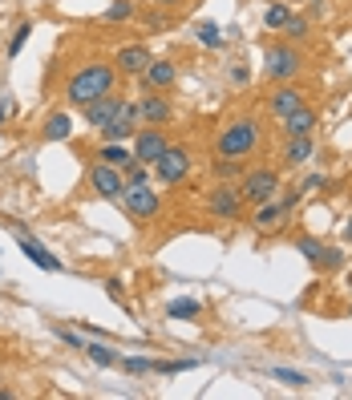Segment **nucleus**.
<instances>
[{"label": "nucleus", "mask_w": 352, "mask_h": 400, "mask_svg": "<svg viewBox=\"0 0 352 400\" xmlns=\"http://www.w3.org/2000/svg\"><path fill=\"white\" fill-rule=\"evenodd\" d=\"M190 170H195V154L187 146H166V154L154 162V182H162V186H178V182H187Z\"/></svg>", "instance_id": "20e7f679"}, {"label": "nucleus", "mask_w": 352, "mask_h": 400, "mask_svg": "<svg viewBox=\"0 0 352 400\" xmlns=\"http://www.w3.org/2000/svg\"><path fill=\"white\" fill-rule=\"evenodd\" d=\"M300 105H308V89L296 85V81H279V85L267 93V110L276 113V117H288V113L300 110Z\"/></svg>", "instance_id": "9b49d317"}, {"label": "nucleus", "mask_w": 352, "mask_h": 400, "mask_svg": "<svg viewBox=\"0 0 352 400\" xmlns=\"http://www.w3.org/2000/svg\"><path fill=\"white\" fill-rule=\"evenodd\" d=\"M195 37H199L207 49H219V45H223V28L214 25V21H199V25H195Z\"/></svg>", "instance_id": "a878e982"}, {"label": "nucleus", "mask_w": 352, "mask_h": 400, "mask_svg": "<svg viewBox=\"0 0 352 400\" xmlns=\"http://www.w3.org/2000/svg\"><path fill=\"white\" fill-rule=\"evenodd\" d=\"M93 158H98V162H110V166H118V170H126V166L134 162V154H130V142H101Z\"/></svg>", "instance_id": "412c9836"}, {"label": "nucleus", "mask_w": 352, "mask_h": 400, "mask_svg": "<svg viewBox=\"0 0 352 400\" xmlns=\"http://www.w3.org/2000/svg\"><path fill=\"white\" fill-rule=\"evenodd\" d=\"M348 295H352V279H348Z\"/></svg>", "instance_id": "49530a36"}, {"label": "nucleus", "mask_w": 352, "mask_h": 400, "mask_svg": "<svg viewBox=\"0 0 352 400\" xmlns=\"http://www.w3.org/2000/svg\"><path fill=\"white\" fill-rule=\"evenodd\" d=\"M300 190H304V194H312V190H328V174H320V170H316V174H308L300 182Z\"/></svg>", "instance_id": "58836bf2"}, {"label": "nucleus", "mask_w": 352, "mask_h": 400, "mask_svg": "<svg viewBox=\"0 0 352 400\" xmlns=\"http://www.w3.org/2000/svg\"><path fill=\"white\" fill-rule=\"evenodd\" d=\"M348 320H352V303H348Z\"/></svg>", "instance_id": "de8ad7c7"}, {"label": "nucleus", "mask_w": 352, "mask_h": 400, "mask_svg": "<svg viewBox=\"0 0 352 400\" xmlns=\"http://www.w3.org/2000/svg\"><path fill=\"white\" fill-rule=\"evenodd\" d=\"M239 166H243V162H235V158H214V178L231 182V178L239 174Z\"/></svg>", "instance_id": "f704fd0d"}, {"label": "nucleus", "mask_w": 352, "mask_h": 400, "mask_svg": "<svg viewBox=\"0 0 352 400\" xmlns=\"http://www.w3.org/2000/svg\"><path fill=\"white\" fill-rule=\"evenodd\" d=\"M154 53L146 49V45H122V49L113 53V69L122 77H142V69L150 65Z\"/></svg>", "instance_id": "2eb2a0df"}, {"label": "nucleus", "mask_w": 352, "mask_h": 400, "mask_svg": "<svg viewBox=\"0 0 352 400\" xmlns=\"http://www.w3.org/2000/svg\"><path fill=\"white\" fill-rule=\"evenodd\" d=\"M175 81H178V65L170 57H150V65L142 69V85L154 89V93H166Z\"/></svg>", "instance_id": "4468645a"}, {"label": "nucleus", "mask_w": 352, "mask_h": 400, "mask_svg": "<svg viewBox=\"0 0 352 400\" xmlns=\"http://www.w3.org/2000/svg\"><path fill=\"white\" fill-rule=\"evenodd\" d=\"M288 223V211H284V202L279 199H267L259 206H252V226L255 231H279V226Z\"/></svg>", "instance_id": "f3484780"}, {"label": "nucleus", "mask_w": 352, "mask_h": 400, "mask_svg": "<svg viewBox=\"0 0 352 400\" xmlns=\"http://www.w3.org/2000/svg\"><path fill=\"white\" fill-rule=\"evenodd\" d=\"M118 202H122V211H126L134 223H150V219L162 214V194L150 190V182H146V186H126Z\"/></svg>", "instance_id": "423d86ee"}, {"label": "nucleus", "mask_w": 352, "mask_h": 400, "mask_svg": "<svg viewBox=\"0 0 352 400\" xmlns=\"http://www.w3.org/2000/svg\"><path fill=\"white\" fill-rule=\"evenodd\" d=\"M118 105H122V98L118 93H105V98H98V101H89L86 110V125H93V130H101V125H110L113 122V113H118Z\"/></svg>", "instance_id": "6ab92c4d"}, {"label": "nucleus", "mask_w": 352, "mask_h": 400, "mask_svg": "<svg viewBox=\"0 0 352 400\" xmlns=\"http://www.w3.org/2000/svg\"><path fill=\"white\" fill-rule=\"evenodd\" d=\"M264 146V122L255 113H239L214 134V158H235V162H247L255 158Z\"/></svg>", "instance_id": "f257e3e1"}, {"label": "nucleus", "mask_w": 352, "mask_h": 400, "mask_svg": "<svg viewBox=\"0 0 352 400\" xmlns=\"http://www.w3.org/2000/svg\"><path fill=\"white\" fill-rule=\"evenodd\" d=\"M202 315V303L195 300V295H175V300L166 303V320H182V324H190V320H199Z\"/></svg>", "instance_id": "4be33fe9"}, {"label": "nucleus", "mask_w": 352, "mask_h": 400, "mask_svg": "<svg viewBox=\"0 0 352 400\" xmlns=\"http://www.w3.org/2000/svg\"><path fill=\"white\" fill-rule=\"evenodd\" d=\"M340 235H344V243H352V214L344 219V231H340Z\"/></svg>", "instance_id": "c03bdc74"}, {"label": "nucleus", "mask_w": 352, "mask_h": 400, "mask_svg": "<svg viewBox=\"0 0 352 400\" xmlns=\"http://www.w3.org/2000/svg\"><path fill=\"white\" fill-rule=\"evenodd\" d=\"M340 267H344V251H340V247H324V259H320V267H316V271L332 275V271H340Z\"/></svg>", "instance_id": "2f4dec72"}, {"label": "nucleus", "mask_w": 352, "mask_h": 400, "mask_svg": "<svg viewBox=\"0 0 352 400\" xmlns=\"http://www.w3.org/2000/svg\"><path fill=\"white\" fill-rule=\"evenodd\" d=\"M276 199L284 202V211L291 214V211H296V206L304 202V190H300V186H291V190H284V194H276Z\"/></svg>", "instance_id": "4c0bfd02"}, {"label": "nucleus", "mask_w": 352, "mask_h": 400, "mask_svg": "<svg viewBox=\"0 0 352 400\" xmlns=\"http://www.w3.org/2000/svg\"><path fill=\"white\" fill-rule=\"evenodd\" d=\"M142 21H146V33H166L170 28V16L166 13H146Z\"/></svg>", "instance_id": "e433bc0d"}, {"label": "nucleus", "mask_w": 352, "mask_h": 400, "mask_svg": "<svg viewBox=\"0 0 352 400\" xmlns=\"http://www.w3.org/2000/svg\"><path fill=\"white\" fill-rule=\"evenodd\" d=\"M118 364H122L130 376H150L154 372V360H146V356H126V360H118Z\"/></svg>", "instance_id": "473e14b6"}, {"label": "nucleus", "mask_w": 352, "mask_h": 400, "mask_svg": "<svg viewBox=\"0 0 352 400\" xmlns=\"http://www.w3.org/2000/svg\"><path fill=\"white\" fill-rule=\"evenodd\" d=\"M288 21H291V9H288V4H267V13H264V25L267 28H276V33H279Z\"/></svg>", "instance_id": "c85d7f7f"}, {"label": "nucleus", "mask_w": 352, "mask_h": 400, "mask_svg": "<svg viewBox=\"0 0 352 400\" xmlns=\"http://www.w3.org/2000/svg\"><path fill=\"white\" fill-rule=\"evenodd\" d=\"M130 142H134V146H130L134 162H146V166H154L166 154V146H170V138H166V125H138V134H134Z\"/></svg>", "instance_id": "0eeeda50"}, {"label": "nucleus", "mask_w": 352, "mask_h": 400, "mask_svg": "<svg viewBox=\"0 0 352 400\" xmlns=\"http://www.w3.org/2000/svg\"><path fill=\"white\" fill-rule=\"evenodd\" d=\"M239 190H243V202L247 206H259V202L276 199L279 194V170L276 166H255L239 178Z\"/></svg>", "instance_id": "39448f33"}, {"label": "nucleus", "mask_w": 352, "mask_h": 400, "mask_svg": "<svg viewBox=\"0 0 352 400\" xmlns=\"http://www.w3.org/2000/svg\"><path fill=\"white\" fill-rule=\"evenodd\" d=\"M69 134H73V113L69 110H53L45 117V125H41V138L45 142H65Z\"/></svg>", "instance_id": "aec40b11"}, {"label": "nucleus", "mask_w": 352, "mask_h": 400, "mask_svg": "<svg viewBox=\"0 0 352 400\" xmlns=\"http://www.w3.org/2000/svg\"><path fill=\"white\" fill-rule=\"evenodd\" d=\"M308 4H324V0H308Z\"/></svg>", "instance_id": "a18cd8bd"}, {"label": "nucleus", "mask_w": 352, "mask_h": 400, "mask_svg": "<svg viewBox=\"0 0 352 400\" xmlns=\"http://www.w3.org/2000/svg\"><path fill=\"white\" fill-rule=\"evenodd\" d=\"M296 251H300L304 259L312 263V267H320V259H324V238H316V235H300L296 238Z\"/></svg>", "instance_id": "5701e85b"}, {"label": "nucleus", "mask_w": 352, "mask_h": 400, "mask_svg": "<svg viewBox=\"0 0 352 400\" xmlns=\"http://www.w3.org/2000/svg\"><path fill=\"white\" fill-rule=\"evenodd\" d=\"M267 372L276 376L279 384H291V388H308V376H304V372H296V368H279V364H276V368H267Z\"/></svg>", "instance_id": "c756f323"}, {"label": "nucleus", "mask_w": 352, "mask_h": 400, "mask_svg": "<svg viewBox=\"0 0 352 400\" xmlns=\"http://www.w3.org/2000/svg\"><path fill=\"white\" fill-rule=\"evenodd\" d=\"M105 291H110V300H126V291H122V279H105Z\"/></svg>", "instance_id": "a19ab883"}, {"label": "nucleus", "mask_w": 352, "mask_h": 400, "mask_svg": "<svg viewBox=\"0 0 352 400\" xmlns=\"http://www.w3.org/2000/svg\"><path fill=\"white\" fill-rule=\"evenodd\" d=\"M89 356V360L98 364V368H113V364L122 360V356H118V352L110 348V344H98V340H93V344H86V348H81Z\"/></svg>", "instance_id": "b1692460"}, {"label": "nucleus", "mask_w": 352, "mask_h": 400, "mask_svg": "<svg viewBox=\"0 0 352 400\" xmlns=\"http://www.w3.org/2000/svg\"><path fill=\"white\" fill-rule=\"evenodd\" d=\"M134 16H138L134 0H113L110 9H105V21H110V25H126V21H134Z\"/></svg>", "instance_id": "393cba45"}, {"label": "nucleus", "mask_w": 352, "mask_h": 400, "mask_svg": "<svg viewBox=\"0 0 352 400\" xmlns=\"http://www.w3.org/2000/svg\"><path fill=\"white\" fill-rule=\"evenodd\" d=\"M89 190H93L98 199H105V202H118L122 199V190H126V174H122L118 166H110V162H93L89 166Z\"/></svg>", "instance_id": "9d476101"}, {"label": "nucleus", "mask_w": 352, "mask_h": 400, "mask_svg": "<svg viewBox=\"0 0 352 400\" xmlns=\"http://www.w3.org/2000/svg\"><path fill=\"white\" fill-rule=\"evenodd\" d=\"M138 125H142L138 101L122 98V105H118V113H113V122H110V125H101L98 134H101V142H130L134 134H138Z\"/></svg>", "instance_id": "6e6552de"}, {"label": "nucleus", "mask_w": 352, "mask_h": 400, "mask_svg": "<svg viewBox=\"0 0 352 400\" xmlns=\"http://www.w3.org/2000/svg\"><path fill=\"white\" fill-rule=\"evenodd\" d=\"M231 81H235V85H247V81H252V69H247V65H235V69H231Z\"/></svg>", "instance_id": "ea45409f"}, {"label": "nucleus", "mask_w": 352, "mask_h": 400, "mask_svg": "<svg viewBox=\"0 0 352 400\" xmlns=\"http://www.w3.org/2000/svg\"><path fill=\"white\" fill-rule=\"evenodd\" d=\"M113 89H118V69H113L110 61H89L65 81V101L77 105V110H86L89 101L105 98V93H113Z\"/></svg>", "instance_id": "f03ea898"}, {"label": "nucleus", "mask_w": 352, "mask_h": 400, "mask_svg": "<svg viewBox=\"0 0 352 400\" xmlns=\"http://www.w3.org/2000/svg\"><path fill=\"white\" fill-rule=\"evenodd\" d=\"M122 174H126V186H146V182L154 178V166H146V162H130Z\"/></svg>", "instance_id": "bb28decb"}, {"label": "nucleus", "mask_w": 352, "mask_h": 400, "mask_svg": "<svg viewBox=\"0 0 352 400\" xmlns=\"http://www.w3.org/2000/svg\"><path fill=\"white\" fill-rule=\"evenodd\" d=\"M138 110H142V125H170V117H175V105L166 101V93H154V89L142 93Z\"/></svg>", "instance_id": "dca6fc26"}, {"label": "nucleus", "mask_w": 352, "mask_h": 400, "mask_svg": "<svg viewBox=\"0 0 352 400\" xmlns=\"http://www.w3.org/2000/svg\"><path fill=\"white\" fill-rule=\"evenodd\" d=\"M202 360H154V372L158 376H178V372H190V368H199Z\"/></svg>", "instance_id": "cd10ccee"}, {"label": "nucleus", "mask_w": 352, "mask_h": 400, "mask_svg": "<svg viewBox=\"0 0 352 400\" xmlns=\"http://www.w3.org/2000/svg\"><path fill=\"white\" fill-rule=\"evenodd\" d=\"M16 247H21V255H25V259L33 263V267H41V271H49V275H57V271L65 267V263L57 259V255H53V251L45 247V243H37V238H29L25 231H16Z\"/></svg>", "instance_id": "f8f14e48"}, {"label": "nucleus", "mask_w": 352, "mask_h": 400, "mask_svg": "<svg viewBox=\"0 0 352 400\" xmlns=\"http://www.w3.org/2000/svg\"><path fill=\"white\" fill-rule=\"evenodd\" d=\"M33 37V21H21L13 33V41H9V57H21V49H25V41Z\"/></svg>", "instance_id": "7c9ffc66"}, {"label": "nucleus", "mask_w": 352, "mask_h": 400, "mask_svg": "<svg viewBox=\"0 0 352 400\" xmlns=\"http://www.w3.org/2000/svg\"><path fill=\"white\" fill-rule=\"evenodd\" d=\"M316 125H320V110L308 101L300 110H291L288 117H279V134L284 138H304V134H316Z\"/></svg>", "instance_id": "ddd939ff"}, {"label": "nucleus", "mask_w": 352, "mask_h": 400, "mask_svg": "<svg viewBox=\"0 0 352 400\" xmlns=\"http://www.w3.org/2000/svg\"><path fill=\"white\" fill-rule=\"evenodd\" d=\"M316 158V138L304 134V138H284V150H279V162L284 166H304Z\"/></svg>", "instance_id": "a211bd4d"}, {"label": "nucleus", "mask_w": 352, "mask_h": 400, "mask_svg": "<svg viewBox=\"0 0 352 400\" xmlns=\"http://www.w3.org/2000/svg\"><path fill=\"white\" fill-rule=\"evenodd\" d=\"M279 33H284L288 41H304L308 33H312V28H308V21H304V16H296V13H291V21H288L284 28H279Z\"/></svg>", "instance_id": "72a5a7b5"}, {"label": "nucleus", "mask_w": 352, "mask_h": 400, "mask_svg": "<svg viewBox=\"0 0 352 400\" xmlns=\"http://www.w3.org/2000/svg\"><path fill=\"white\" fill-rule=\"evenodd\" d=\"M13 117V98H0V125Z\"/></svg>", "instance_id": "79ce46f5"}, {"label": "nucleus", "mask_w": 352, "mask_h": 400, "mask_svg": "<svg viewBox=\"0 0 352 400\" xmlns=\"http://www.w3.org/2000/svg\"><path fill=\"white\" fill-rule=\"evenodd\" d=\"M53 336H57V340H61V344H65V348H73V352H81V348H86V340H81V336H77V332H69V327H61V324H57V327H53Z\"/></svg>", "instance_id": "c9c22d12"}, {"label": "nucleus", "mask_w": 352, "mask_h": 400, "mask_svg": "<svg viewBox=\"0 0 352 400\" xmlns=\"http://www.w3.org/2000/svg\"><path fill=\"white\" fill-rule=\"evenodd\" d=\"M207 214L219 219V223H239L243 214H247V202H243V190L223 182V178H214V186L207 190Z\"/></svg>", "instance_id": "7ed1b4c3"}, {"label": "nucleus", "mask_w": 352, "mask_h": 400, "mask_svg": "<svg viewBox=\"0 0 352 400\" xmlns=\"http://www.w3.org/2000/svg\"><path fill=\"white\" fill-rule=\"evenodd\" d=\"M264 73L271 77V81H296V77L304 73V57L291 45H271L267 49V65H264Z\"/></svg>", "instance_id": "1a4fd4ad"}, {"label": "nucleus", "mask_w": 352, "mask_h": 400, "mask_svg": "<svg viewBox=\"0 0 352 400\" xmlns=\"http://www.w3.org/2000/svg\"><path fill=\"white\" fill-rule=\"evenodd\" d=\"M154 9H175V4H182V0H150Z\"/></svg>", "instance_id": "37998d69"}]
</instances>
